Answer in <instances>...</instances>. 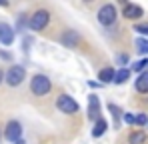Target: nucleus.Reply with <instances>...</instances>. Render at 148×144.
I'll list each match as a JSON object with an SVG mask.
<instances>
[{"label":"nucleus","instance_id":"nucleus-1","mask_svg":"<svg viewBox=\"0 0 148 144\" xmlns=\"http://www.w3.org/2000/svg\"><path fill=\"white\" fill-rule=\"evenodd\" d=\"M50 88H52V82H50L48 76H44V74H36V76L30 80V90H32L36 96L48 94Z\"/></svg>","mask_w":148,"mask_h":144},{"label":"nucleus","instance_id":"nucleus-2","mask_svg":"<svg viewBox=\"0 0 148 144\" xmlns=\"http://www.w3.org/2000/svg\"><path fill=\"white\" fill-rule=\"evenodd\" d=\"M50 22V14L46 10H36L32 16H30V20H28V28L30 30H42V28H46V24Z\"/></svg>","mask_w":148,"mask_h":144},{"label":"nucleus","instance_id":"nucleus-3","mask_svg":"<svg viewBox=\"0 0 148 144\" xmlns=\"http://www.w3.org/2000/svg\"><path fill=\"white\" fill-rule=\"evenodd\" d=\"M56 106H58V110L60 112H66V114H74V112H78V104H76V100H74L72 96L68 94H60L56 98Z\"/></svg>","mask_w":148,"mask_h":144},{"label":"nucleus","instance_id":"nucleus-4","mask_svg":"<svg viewBox=\"0 0 148 144\" xmlns=\"http://www.w3.org/2000/svg\"><path fill=\"white\" fill-rule=\"evenodd\" d=\"M98 22L104 26H110V24L116 22V8L114 4H104L98 10Z\"/></svg>","mask_w":148,"mask_h":144},{"label":"nucleus","instance_id":"nucleus-5","mask_svg":"<svg viewBox=\"0 0 148 144\" xmlns=\"http://www.w3.org/2000/svg\"><path fill=\"white\" fill-rule=\"evenodd\" d=\"M26 78V70L22 66H12L10 70L6 72V82L10 84V86H18V84H22V80Z\"/></svg>","mask_w":148,"mask_h":144},{"label":"nucleus","instance_id":"nucleus-6","mask_svg":"<svg viewBox=\"0 0 148 144\" xmlns=\"http://www.w3.org/2000/svg\"><path fill=\"white\" fill-rule=\"evenodd\" d=\"M4 136H6L10 142H18L20 136H22V126H20V122L10 120V122L6 124V128H4Z\"/></svg>","mask_w":148,"mask_h":144},{"label":"nucleus","instance_id":"nucleus-7","mask_svg":"<svg viewBox=\"0 0 148 144\" xmlns=\"http://www.w3.org/2000/svg\"><path fill=\"white\" fill-rule=\"evenodd\" d=\"M0 42L4 46H10L14 42V32H12V28L6 22H0Z\"/></svg>","mask_w":148,"mask_h":144},{"label":"nucleus","instance_id":"nucleus-8","mask_svg":"<svg viewBox=\"0 0 148 144\" xmlns=\"http://www.w3.org/2000/svg\"><path fill=\"white\" fill-rule=\"evenodd\" d=\"M98 112H100V100L98 96L90 94L88 96V118L90 120H98Z\"/></svg>","mask_w":148,"mask_h":144},{"label":"nucleus","instance_id":"nucleus-9","mask_svg":"<svg viewBox=\"0 0 148 144\" xmlns=\"http://www.w3.org/2000/svg\"><path fill=\"white\" fill-rule=\"evenodd\" d=\"M60 42H62L66 48H76V44L80 42V34H78V32H74V30H68V32H64V34H62Z\"/></svg>","mask_w":148,"mask_h":144},{"label":"nucleus","instance_id":"nucleus-10","mask_svg":"<svg viewBox=\"0 0 148 144\" xmlns=\"http://www.w3.org/2000/svg\"><path fill=\"white\" fill-rule=\"evenodd\" d=\"M124 16H126L128 20H136V18L142 16V8L136 6V4H126V6H124Z\"/></svg>","mask_w":148,"mask_h":144},{"label":"nucleus","instance_id":"nucleus-11","mask_svg":"<svg viewBox=\"0 0 148 144\" xmlns=\"http://www.w3.org/2000/svg\"><path fill=\"white\" fill-rule=\"evenodd\" d=\"M136 90L138 92H142V94H146L148 92V72H142L140 76H138V80H136Z\"/></svg>","mask_w":148,"mask_h":144},{"label":"nucleus","instance_id":"nucleus-12","mask_svg":"<svg viewBox=\"0 0 148 144\" xmlns=\"http://www.w3.org/2000/svg\"><path fill=\"white\" fill-rule=\"evenodd\" d=\"M106 128H108L106 120H104V118H98V120H96V124H94V128H92V136H94V138H100V136L106 132Z\"/></svg>","mask_w":148,"mask_h":144},{"label":"nucleus","instance_id":"nucleus-13","mask_svg":"<svg viewBox=\"0 0 148 144\" xmlns=\"http://www.w3.org/2000/svg\"><path fill=\"white\" fill-rule=\"evenodd\" d=\"M98 78L102 80V82H114V68H102L98 74Z\"/></svg>","mask_w":148,"mask_h":144},{"label":"nucleus","instance_id":"nucleus-14","mask_svg":"<svg viewBox=\"0 0 148 144\" xmlns=\"http://www.w3.org/2000/svg\"><path fill=\"white\" fill-rule=\"evenodd\" d=\"M128 78H130V70H128V68H122V70L114 72V82H116V84H124Z\"/></svg>","mask_w":148,"mask_h":144},{"label":"nucleus","instance_id":"nucleus-15","mask_svg":"<svg viewBox=\"0 0 148 144\" xmlns=\"http://www.w3.org/2000/svg\"><path fill=\"white\" fill-rule=\"evenodd\" d=\"M144 142H146V134L144 132L138 130V132H132L130 134V144H144Z\"/></svg>","mask_w":148,"mask_h":144},{"label":"nucleus","instance_id":"nucleus-16","mask_svg":"<svg viewBox=\"0 0 148 144\" xmlns=\"http://www.w3.org/2000/svg\"><path fill=\"white\" fill-rule=\"evenodd\" d=\"M136 48H138V52L148 54V40H144V38H138V40H136Z\"/></svg>","mask_w":148,"mask_h":144},{"label":"nucleus","instance_id":"nucleus-17","mask_svg":"<svg viewBox=\"0 0 148 144\" xmlns=\"http://www.w3.org/2000/svg\"><path fill=\"white\" fill-rule=\"evenodd\" d=\"M108 110H110V114H112V118H114L116 122H118V118H120V108H118V106H114V104L110 102V104H108Z\"/></svg>","mask_w":148,"mask_h":144},{"label":"nucleus","instance_id":"nucleus-18","mask_svg":"<svg viewBox=\"0 0 148 144\" xmlns=\"http://www.w3.org/2000/svg\"><path fill=\"white\" fill-rule=\"evenodd\" d=\"M134 122H136V124H138V126H144V124H146V122H148L146 114H138V116H136V118H134Z\"/></svg>","mask_w":148,"mask_h":144},{"label":"nucleus","instance_id":"nucleus-19","mask_svg":"<svg viewBox=\"0 0 148 144\" xmlns=\"http://www.w3.org/2000/svg\"><path fill=\"white\" fill-rule=\"evenodd\" d=\"M148 66V60H138L136 64H134V70H144Z\"/></svg>","mask_w":148,"mask_h":144},{"label":"nucleus","instance_id":"nucleus-20","mask_svg":"<svg viewBox=\"0 0 148 144\" xmlns=\"http://www.w3.org/2000/svg\"><path fill=\"white\" fill-rule=\"evenodd\" d=\"M134 30L136 32H142V34H148V24H136Z\"/></svg>","mask_w":148,"mask_h":144},{"label":"nucleus","instance_id":"nucleus-21","mask_svg":"<svg viewBox=\"0 0 148 144\" xmlns=\"http://www.w3.org/2000/svg\"><path fill=\"white\" fill-rule=\"evenodd\" d=\"M124 120H126L128 124H132V122H134V116H132V114H124Z\"/></svg>","mask_w":148,"mask_h":144},{"label":"nucleus","instance_id":"nucleus-22","mask_svg":"<svg viewBox=\"0 0 148 144\" xmlns=\"http://www.w3.org/2000/svg\"><path fill=\"white\" fill-rule=\"evenodd\" d=\"M126 60H128V58H126V56H124V54H122V56H118V62H120V64H124V62H126Z\"/></svg>","mask_w":148,"mask_h":144},{"label":"nucleus","instance_id":"nucleus-23","mask_svg":"<svg viewBox=\"0 0 148 144\" xmlns=\"http://www.w3.org/2000/svg\"><path fill=\"white\" fill-rule=\"evenodd\" d=\"M2 78H4V72L0 70V82H2Z\"/></svg>","mask_w":148,"mask_h":144}]
</instances>
